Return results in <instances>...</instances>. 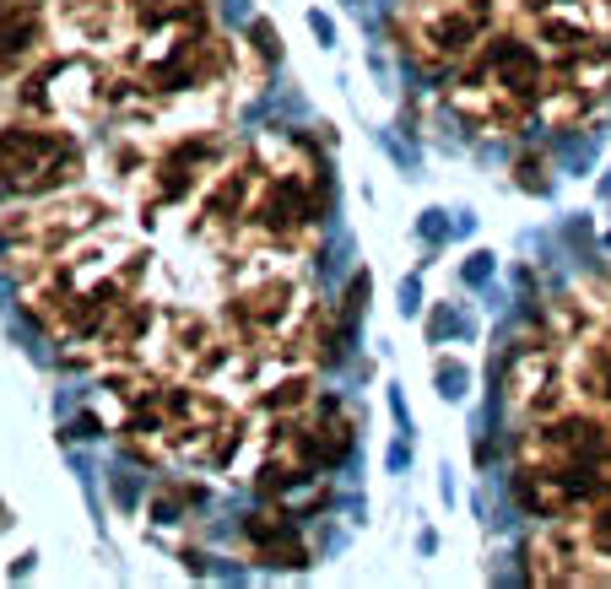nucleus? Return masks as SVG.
Masks as SVG:
<instances>
[{"label":"nucleus","instance_id":"nucleus-3","mask_svg":"<svg viewBox=\"0 0 611 589\" xmlns=\"http://www.w3.org/2000/svg\"><path fill=\"white\" fill-rule=\"evenodd\" d=\"M119 444L146 465H190V471H217L244 449V417L228 395L211 384L163 379L146 395H136L119 417Z\"/></svg>","mask_w":611,"mask_h":589},{"label":"nucleus","instance_id":"nucleus-4","mask_svg":"<svg viewBox=\"0 0 611 589\" xmlns=\"http://www.w3.org/2000/svg\"><path fill=\"white\" fill-rule=\"evenodd\" d=\"M330 206L325 163L303 136L271 130L249 146V206L228 260L249 249H309Z\"/></svg>","mask_w":611,"mask_h":589},{"label":"nucleus","instance_id":"nucleus-15","mask_svg":"<svg viewBox=\"0 0 611 589\" xmlns=\"http://www.w3.org/2000/svg\"><path fill=\"white\" fill-rule=\"evenodd\" d=\"M520 28L547 55H563V49H611V0H530Z\"/></svg>","mask_w":611,"mask_h":589},{"label":"nucleus","instance_id":"nucleus-7","mask_svg":"<svg viewBox=\"0 0 611 589\" xmlns=\"http://www.w3.org/2000/svg\"><path fill=\"white\" fill-rule=\"evenodd\" d=\"M498 28V0H395L390 44L422 76H455Z\"/></svg>","mask_w":611,"mask_h":589},{"label":"nucleus","instance_id":"nucleus-6","mask_svg":"<svg viewBox=\"0 0 611 589\" xmlns=\"http://www.w3.org/2000/svg\"><path fill=\"white\" fill-rule=\"evenodd\" d=\"M541 87H547V49L536 44L525 28L487 38L476 55L449 76V109L466 130L476 136H514L541 103Z\"/></svg>","mask_w":611,"mask_h":589},{"label":"nucleus","instance_id":"nucleus-1","mask_svg":"<svg viewBox=\"0 0 611 589\" xmlns=\"http://www.w3.org/2000/svg\"><path fill=\"white\" fill-rule=\"evenodd\" d=\"M238 44L217 33L211 0H125L119 76L146 103L222 98L233 87Z\"/></svg>","mask_w":611,"mask_h":589},{"label":"nucleus","instance_id":"nucleus-5","mask_svg":"<svg viewBox=\"0 0 611 589\" xmlns=\"http://www.w3.org/2000/svg\"><path fill=\"white\" fill-rule=\"evenodd\" d=\"M314 314V287L298 249H249L228 260L222 281V330L233 346L260 357H298V336Z\"/></svg>","mask_w":611,"mask_h":589},{"label":"nucleus","instance_id":"nucleus-14","mask_svg":"<svg viewBox=\"0 0 611 589\" xmlns=\"http://www.w3.org/2000/svg\"><path fill=\"white\" fill-rule=\"evenodd\" d=\"M525 579L536 589H595L611 584V557L590 546L579 514L541 519V530L525 541Z\"/></svg>","mask_w":611,"mask_h":589},{"label":"nucleus","instance_id":"nucleus-16","mask_svg":"<svg viewBox=\"0 0 611 589\" xmlns=\"http://www.w3.org/2000/svg\"><path fill=\"white\" fill-rule=\"evenodd\" d=\"M49 33L55 22L38 0H0V82L28 76L49 55Z\"/></svg>","mask_w":611,"mask_h":589},{"label":"nucleus","instance_id":"nucleus-20","mask_svg":"<svg viewBox=\"0 0 611 589\" xmlns=\"http://www.w3.org/2000/svg\"><path fill=\"white\" fill-rule=\"evenodd\" d=\"M541 173H547V157H541V152H525V157H520V184H525V190H547V179H541Z\"/></svg>","mask_w":611,"mask_h":589},{"label":"nucleus","instance_id":"nucleus-13","mask_svg":"<svg viewBox=\"0 0 611 589\" xmlns=\"http://www.w3.org/2000/svg\"><path fill=\"white\" fill-rule=\"evenodd\" d=\"M611 103V49H563L547 55L536 119L547 130H584Z\"/></svg>","mask_w":611,"mask_h":589},{"label":"nucleus","instance_id":"nucleus-10","mask_svg":"<svg viewBox=\"0 0 611 589\" xmlns=\"http://www.w3.org/2000/svg\"><path fill=\"white\" fill-rule=\"evenodd\" d=\"M109 222V206L87 190H55V195H33L22 206H11L0 217V244H6L11 265H44L60 249L82 244L92 227Z\"/></svg>","mask_w":611,"mask_h":589},{"label":"nucleus","instance_id":"nucleus-2","mask_svg":"<svg viewBox=\"0 0 611 589\" xmlns=\"http://www.w3.org/2000/svg\"><path fill=\"white\" fill-rule=\"evenodd\" d=\"M611 492V417L601 411H552L514 438V498L536 519L584 514Z\"/></svg>","mask_w":611,"mask_h":589},{"label":"nucleus","instance_id":"nucleus-18","mask_svg":"<svg viewBox=\"0 0 611 589\" xmlns=\"http://www.w3.org/2000/svg\"><path fill=\"white\" fill-rule=\"evenodd\" d=\"M49 22L82 44H119L125 0H49Z\"/></svg>","mask_w":611,"mask_h":589},{"label":"nucleus","instance_id":"nucleus-9","mask_svg":"<svg viewBox=\"0 0 611 589\" xmlns=\"http://www.w3.org/2000/svg\"><path fill=\"white\" fill-rule=\"evenodd\" d=\"M119 98H125V76H119V65L98 55H44L22 76V92H17L22 114H44L71 130L103 125Z\"/></svg>","mask_w":611,"mask_h":589},{"label":"nucleus","instance_id":"nucleus-11","mask_svg":"<svg viewBox=\"0 0 611 589\" xmlns=\"http://www.w3.org/2000/svg\"><path fill=\"white\" fill-rule=\"evenodd\" d=\"M228 152L233 146L222 141L217 125H184L174 136H163L152 146V157H146V168L136 173L141 211H174L184 200H195Z\"/></svg>","mask_w":611,"mask_h":589},{"label":"nucleus","instance_id":"nucleus-17","mask_svg":"<svg viewBox=\"0 0 611 589\" xmlns=\"http://www.w3.org/2000/svg\"><path fill=\"white\" fill-rule=\"evenodd\" d=\"M238 552L260 568H309V546H303L298 525L276 508H255L238 519Z\"/></svg>","mask_w":611,"mask_h":589},{"label":"nucleus","instance_id":"nucleus-19","mask_svg":"<svg viewBox=\"0 0 611 589\" xmlns=\"http://www.w3.org/2000/svg\"><path fill=\"white\" fill-rule=\"evenodd\" d=\"M579 525H584V535H590V546H595V552L611 557V492H606V498H595L590 508H584V514H579Z\"/></svg>","mask_w":611,"mask_h":589},{"label":"nucleus","instance_id":"nucleus-21","mask_svg":"<svg viewBox=\"0 0 611 589\" xmlns=\"http://www.w3.org/2000/svg\"><path fill=\"white\" fill-rule=\"evenodd\" d=\"M525 6H530V0H525Z\"/></svg>","mask_w":611,"mask_h":589},{"label":"nucleus","instance_id":"nucleus-8","mask_svg":"<svg viewBox=\"0 0 611 589\" xmlns=\"http://www.w3.org/2000/svg\"><path fill=\"white\" fill-rule=\"evenodd\" d=\"M82 173H87L82 130L55 125L44 114H17L0 125V195L33 200V195L76 190Z\"/></svg>","mask_w":611,"mask_h":589},{"label":"nucleus","instance_id":"nucleus-12","mask_svg":"<svg viewBox=\"0 0 611 589\" xmlns=\"http://www.w3.org/2000/svg\"><path fill=\"white\" fill-rule=\"evenodd\" d=\"M503 400L509 411H520L525 422L552 417L568 400V341L552 336L547 325L530 330V336L509 341V363H503Z\"/></svg>","mask_w":611,"mask_h":589}]
</instances>
